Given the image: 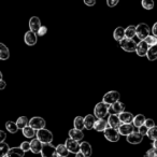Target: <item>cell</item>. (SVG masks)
<instances>
[{"mask_svg": "<svg viewBox=\"0 0 157 157\" xmlns=\"http://www.w3.org/2000/svg\"><path fill=\"white\" fill-rule=\"evenodd\" d=\"M118 117H120L122 124H130V123H132L133 117H135V116H133L130 112H125L124 111V112H122V113L118 114Z\"/></svg>", "mask_w": 157, "mask_h": 157, "instance_id": "d6986e66", "label": "cell"}, {"mask_svg": "<svg viewBox=\"0 0 157 157\" xmlns=\"http://www.w3.org/2000/svg\"><path fill=\"white\" fill-rule=\"evenodd\" d=\"M137 36V27L135 26H128L125 29V38L128 39H133V37Z\"/></svg>", "mask_w": 157, "mask_h": 157, "instance_id": "f1b7e54d", "label": "cell"}, {"mask_svg": "<svg viewBox=\"0 0 157 157\" xmlns=\"http://www.w3.org/2000/svg\"><path fill=\"white\" fill-rule=\"evenodd\" d=\"M21 148H22L23 151H24L25 153L26 152H28V151H30V142H23L22 144H21V146H20Z\"/></svg>", "mask_w": 157, "mask_h": 157, "instance_id": "ab89813d", "label": "cell"}, {"mask_svg": "<svg viewBox=\"0 0 157 157\" xmlns=\"http://www.w3.org/2000/svg\"><path fill=\"white\" fill-rule=\"evenodd\" d=\"M24 40H25V43H26L27 45L31 46V45H35V44L37 43L38 38H37L36 33H33L31 30H29V31H27V33H25Z\"/></svg>", "mask_w": 157, "mask_h": 157, "instance_id": "2e32d148", "label": "cell"}, {"mask_svg": "<svg viewBox=\"0 0 157 157\" xmlns=\"http://www.w3.org/2000/svg\"><path fill=\"white\" fill-rule=\"evenodd\" d=\"M95 115H92V114H88V115L85 116L84 118V124H85V128L87 130H90V129L94 128V125H95Z\"/></svg>", "mask_w": 157, "mask_h": 157, "instance_id": "603a6c76", "label": "cell"}, {"mask_svg": "<svg viewBox=\"0 0 157 157\" xmlns=\"http://www.w3.org/2000/svg\"><path fill=\"white\" fill-rule=\"evenodd\" d=\"M37 139L39 141H41L43 144L45 143H52L53 141V133L51 132L50 130L43 128L40 129V130L37 131Z\"/></svg>", "mask_w": 157, "mask_h": 157, "instance_id": "7a4b0ae2", "label": "cell"}, {"mask_svg": "<svg viewBox=\"0 0 157 157\" xmlns=\"http://www.w3.org/2000/svg\"><path fill=\"white\" fill-rule=\"evenodd\" d=\"M41 21H40L39 17L37 16H33V17L29 20V28L33 33H37L39 31V29L41 28Z\"/></svg>", "mask_w": 157, "mask_h": 157, "instance_id": "4fadbf2b", "label": "cell"}, {"mask_svg": "<svg viewBox=\"0 0 157 157\" xmlns=\"http://www.w3.org/2000/svg\"><path fill=\"white\" fill-rule=\"evenodd\" d=\"M10 57V51L3 43H0V59L7 60Z\"/></svg>", "mask_w": 157, "mask_h": 157, "instance_id": "484cf974", "label": "cell"}, {"mask_svg": "<svg viewBox=\"0 0 157 157\" xmlns=\"http://www.w3.org/2000/svg\"><path fill=\"white\" fill-rule=\"evenodd\" d=\"M16 125H17L18 129H24L25 127L29 126V121L28 118L26 117V116H21V117H18V120L16 121Z\"/></svg>", "mask_w": 157, "mask_h": 157, "instance_id": "4dcf8cb0", "label": "cell"}, {"mask_svg": "<svg viewBox=\"0 0 157 157\" xmlns=\"http://www.w3.org/2000/svg\"><path fill=\"white\" fill-rule=\"evenodd\" d=\"M152 33H153V36H155V37L157 38V23H155L154 26H153Z\"/></svg>", "mask_w": 157, "mask_h": 157, "instance_id": "bcb514c9", "label": "cell"}, {"mask_svg": "<svg viewBox=\"0 0 157 157\" xmlns=\"http://www.w3.org/2000/svg\"><path fill=\"white\" fill-rule=\"evenodd\" d=\"M75 157H85V156H84L81 152H78V153H76V154H75Z\"/></svg>", "mask_w": 157, "mask_h": 157, "instance_id": "c3c4849f", "label": "cell"}, {"mask_svg": "<svg viewBox=\"0 0 157 157\" xmlns=\"http://www.w3.org/2000/svg\"><path fill=\"white\" fill-rule=\"evenodd\" d=\"M108 127H109V125H108V121L103 120V118L97 120L96 122H95V125H94V129L97 131H105Z\"/></svg>", "mask_w": 157, "mask_h": 157, "instance_id": "44dd1931", "label": "cell"}, {"mask_svg": "<svg viewBox=\"0 0 157 157\" xmlns=\"http://www.w3.org/2000/svg\"><path fill=\"white\" fill-rule=\"evenodd\" d=\"M143 141V136L139 132H132L129 136H127V142L130 144H139Z\"/></svg>", "mask_w": 157, "mask_h": 157, "instance_id": "5bb4252c", "label": "cell"}, {"mask_svg": "<svg viewBox=\"0 0 157 157\" xmlns=\"http://www.w3.org/2000/svg\"><path fill=\"white\" fill-rule=\"evenodd\" d=\"M125 110V105L122 102H120V101H117V102L113 103V105H111L109 107V112L111 114H116V115H118L120 113H122V112H124Z\"/></svg>", "mask_w": 157, "mask_h": 157, "instance_id": "9a60e30c", "label": "cell"}, {"mask_svg": "<svg viewBox=\"0 0 157 157\" xmlns=\"http://www.w3.org/2000/svg\"><path fill=\"white\" fill-rule=\"evenodd\" d=\"M147 136L148 138H150L151 140H157V126H154L153 128H151V129H148V131H147Z\"/></svg>", "mask_w": 157, "mask_h": 157, "instance_id": "e575fe53", "label": "cell"}, {"mask_svg": "<svg viewBox=\"0 0 157 157\" xmlns=\"http://www.w3.org/2000/svg\"><path fill=\"white\" fill-rule=\"evenodd\" d=\"M56 151H57V154H58L59 156H63V157H67L70 153L69 151H68V148L66 147L65 144H59V145H57Z\"/></svg>", "mask_w": 157, "mask_h": 157, "instance_id": "1f68e13d", "label": "cell"}, {"mask_svg": "<svg viewBox=\"0 0 157 157\" xmlns=\"http://www.w3.org/2000/svg\"><path fill=\"white\" fill-rule=\"evenodd\" d=\"M65 145L70 153L76 154V153L80 152V143H78V141H75V140L71 139V138H68V139L66 140Z\"/></svg>", "mask_w": 157, "mask_h": 157, "instance_id": "9c48e42d", "label": "cell"}, {"mask_svg": "<svg viewBox=\"0 0 157 157\" xmlns=\"http://www.w3.org/2000/svg\"><path fill=\"white\" fill-rule=\"evenodd\" d=\"M1 80H2V73L0 72V81H1Z\"/></svg>", "mask_w": 157, "mask_h": 157, "instance_id": "f907efd6", "label": "cell"}, {"mask_svg": "<svg viewBox=\"0 0 157 157\" xmlns=\"http://www.w3.org/2000/svg\"><path fill=\"white\" fill-rule=\"evenodd\" d=\"M80 152L85 157H90L92 156V145L86 141L82 142L80 143Z\"/></svg>", "mask_w": 157, "mask_h": 157, "instance_id": "e0dca14e", "label": "cell"}, {"mask_svg": "<svg viewBox=\"0 0 157 157\" xmlns=\"http://www.w3.org/2000/svg\"><path fill=\"white\" fill-rule=\"evenodd\" d=\"M109 105L105 102H99L96 105L95 107V110H94V115L95 117H97L98 120L100 118H105V116L109 113Z\"/></svg>", "mask_w": 157, "mask_h": 157, "instance_id": "6da1fadb", "label": "cell"}, {"mask_svg": "<svg viewBox=\"0 0 157 157\" xmlns=\"http://www.w3.org/2000/svg\"><path fill=\"white\" fill-rule=\"evenodd\" d=\"M22 131H23V135H24L26 138H29V139H31V138H33L35 136H37V130H35L33 128H31L30 126L25 127Z\"/></svg>", "mask_w": 157, "mask_h": 157, "instance_id": "f546056e", "label": "cell"}, {"mask_svg": "<svg viewBox=\"0 0 157 157\" xmlns=\"http://www.w3.org/2000/svg\"><path fill=\"white\" fill-rule=\"evenodd\" d=\"M40 154H41L42 157H57L58 156L56 147H55L52 143L43 144V146H42V151H41Z\"/></svg>", "mask_w": 157, "mask_h": 157, "instance_id": "277c9868", "label": "cell"}, {"mask_svg": "<svg viewBox=\"0 0 157 157\" xmlns=\"http://www.w3.org/2000/svg\"><path fill=\"white\" fill-rule=\"evenodd\" d=\"M108 125H109V127L118 129L121 125H122V122H121L118 115H116V114H110L109 117H108Z\"/></svg>", "mask_w": 157, "mask_h": 157, "instance_id": "8fae6325", "label": "cell"}, {"mask_svg": "<svg viewBox=\"0 0 157 157\" xmlns=\"http://www.w3.org/2000/svg\"><path fill=\"white\" fill-rule=\"evenodd\" d=\"M153 147L157 150V140H154V141H153Z\"/></svg>", "mask_w": 157, "mask_h": 157, "instance_id": "681fc988", "label": "cell"}, {"mask_svg": "<svg viewBox=\"0 0 157 157\" xmlns=\"http://www.w3.org/2000/svg\"><path fill=\"white\" fill-rule=\"evenodd\" d=\"M145 116L143 115V114H138V115H136L135 117H133V126L137 127V128H140L141 126H143L144 123H145Z\"/></svg>", "mask_w": 157, "mask_h": 157, "instance_id": "cb8c5ba5", "label": "cell"}, {"mask_svg": "<svg viewBox=\"0 0 157 157\" xmlns=\"http://www.w3.org/2000/svg\"><path fill=\"white\" fill-rule=\"evenodd\" d=\"M6 138H7L6 132H5V131H2V130H0V143H1V142H5Z\"/></svg>", "mask_w": 157, "mask_h": 157, "instance_id": "f6af8a7d", "label": "cell"}, {"mask_svg": "<svg viewBox=\"0 0 157 157\" xmlns=\"http://www.w3.org/2000/svg\"><path fill=\"white\" fill-rule=\"evenodd\" d=\"M46 33H48V28H46L45 26H41V28L39 29V31H38L37 33H38L39 36H41V37H42V36H44Z\"/></svg>", "mask_w": 157, "mask_h": 157, "instance_id": "b9f144b4", "label": "cell"}, {"mask_svg": "<svg viewBox=\"0 0 157 157\" xmlns=\"http://www.w3.org/2000/svg\"><path fill=\"white\" fill-rule=\"evenodd\" d=\"M69 138L75 140V141H81L84 138V133L82 130L73 128V129H71V130H69Z\"/></svg>", "mask_w": 157, "mask_h": 157, "instance_id": "ffe728a7", "label": "cell"}, {"mask_svg": "<svg viewBox=\"0 0 157 157\" xmlns=\"http://www.w3.org/2000/svg\"><path fill=\"white\" fill-rule=\"evenodd\" d=\"M118 1H120V0H107V5L109 6V7L113 8V7H115V6L117 5Z\"/></svg>", "mask_w": 157, "mask_h": 157, "instance_id": "7bdbcfd3", "label": "cell"}, {"mask_svg": "<svg viewBox=\"0 0 157 157\" xmlns=\"http://www.w3.org/2000/svg\"><path fill=\"white\" fill-rule=\"evenodd\" d=\"M146 57H147L148 60L154 61L157 59V45L151 46L147 51V54H146Z\"/></svg>", "mask_w": 157, "mask_h": 157, "instance_id": "4316f807", "label": "cell"}, {"mask_svg": "<svg viewBox=\"0 0 157 157\" xmlns=\"http://www.w3.org/2000/svg\"><path fill=\"white\" fill-rule=\"evenodd\" d=\"M103 133H105V139L110 142H117L121 137L120 132H118V129L112 128V127H108V128L103 131Z\"/></svg>", "mask_w": 157, "mask_h": 157, "instance_id": "8992f818", "label": "cell"}, {"mask_svg": "<svg viewBox=\"0 0 157 157\" xmlns=\"http://www.w3.org/2000/svg\"><path fill=\"white\" fill-rule=\"evenodd\" d=\"M120 45H121V48L125 51V52L131 53V52H136L138 44L133 39H128V38H125V39H123L122 41L120 42Z\"/></svg>", "mask_w": 157, "mask_h": 157, "instance_id": "3957f363", "label": "cell"}, {"mask_svg": "<svg viewBox=\"0 0 157 157\" xmlns=\"http://www.w3.org/2000/svg\"><path fill=\"white\" fill-rule=\"evenodd\" d=\"M113 37L116 41L121 42L123 39H125V29L123 28V27H117V28L114 30Z\"/></svg>", "mask_w": 157, "mask_h": 157, "instance_id": "d4e9b609", "label": "cell"}, {"mask_svg": "<svg viewBox=\"0 0 157 157\" xmlns=\"http://www.w3.org/2000/svg\"><path fill=\"white\" fill-rule=\"evenodd\" d=\"M148 48H150V45H148V44L146 43V42L144 41V40H142V41H140L139 43H138L137 50H136V52H137L138 56L143 57V56H146Z\"/></svg>", "mask_w": 157, "mask_h": 157, "instance_id": "30bf717a", "label": "cell"}, {"mask_svg": "<svg viewBox=\"0 0 157 157\" xmlns=\"http://www.w3.org/2000/svg\"><path fill=\"white\" fill-rule=\"evenodd\" d=\"M73 125H74V128H75V129L83 130V129L85 128V124H84V117H82V116H76V117L74 118Z\"/></svg>", "mask_w": 157, "mask_h": 157, "instance_id": "83f0119b", "label": "cell"}, {"mask_svg": "<svg viewBox=\"0 0 157 157\" xmlns=\"http://www.w3.org/2000/svg\"><path fill=\"white\" fill-rule=\"evenodd\" d=\"M84 3L88 7H94L96 5V0H84Z\"/></svg>", "mask_w": 157, "mask_h": 157, "instance_id": "ee69618b", "label": "cell"}, {"mask_svg": "<svg viewBox=\"0 0 157 157\" xmlns=\"http://www.w3.org/2000/svg\"><path fill=\"white\" fill-rule=\"evenodd\" d=\"M6 128H7V130L9 131L10 133H16L18 130V127H17V125H16V123L11 122V121L6 123Z\"/></svg>", "mask_w": 157, "mask_h": 157, "instance_id": "d6a6232c", "label": "cell"}, {"mask_svg": "<svg viewBox=\"0 0 157 157\" xmlns=\"http://www.w3.org/2000/svg\"><path fill=\"white\" fill-rule=\"evenodd\" d=\"M120 97H121L120 93L116 92V90H111V92H108L107 94L103 96L102 102L111 105H113V103L120 101Z\"/></svg>", "mask_w": 157, "mask_h": 157, "instance_id": "5b68a950", "label": "cell"}, {"mask_svg": "<svg viewBox=\"0 0 157 157\" xmlns=\"http://www.w3.org/2000/svg\"><path fill=\"white\" fill-rule=\"evenodd\" d=\"M25 152L21 147H12L9 150L7 157H24Z\"/></svg>", "mask_w": 157, "mask_h": 157, "instance_id": "7402d4cb", "label": "cell"}, {"mask_svg": "<svg viewBox=\"0 0 157 157\" xmlns=\"http://www.w3.org/2000/svg\"><path fill=\"white\" fill-rule=\"evenodd\" d=\"M5 157H7V156H5Z\"/></svg>", "mask_w": 157, "mask_h": 157, "instance_id": "f5cc1de1", "label": "cell"}, {"mask_svg": "<svg viewBox=\"0 0 157 157\" xmlns=\"http://www.w3.org/2000/svg\"><path fill=\"white\" fill-rule=\"evenodd\" d=\"M144 157H157V150H156V148H154V147L150 148V150L145 153Z\"/></svg>", "mask_w": 157, "mask_h": 157, "instance_id": "74e56055", "label": "cell"}, {"mask_svg": "<svg viewBox=\"0 0 157 157\" xmlns=\"http://www.w3.org/2000/svg\"><path fill=\"white\" fill-rule=\"evenodd\" d=\"M147 131H148V128H146L145 125H143V126H141L139 128V131H138V132L141 133L142 136H145V135H147Z\"/></svg>", "mask_w": 157, "mask_h": 157, "instance_id": "60d3db41", "label": "cell"}, {"mask_svg": "<svg viewBox=\"0 0 157 157\" xmlns=\"http://www.w3.org/2000/svg\"><path fill=\"white\" fill-rule=\"evenodd\" d=\"M6 86H7V84H6V82L3 81V80H1V81H0V90H5Z\"/></svg>", "mask_w": 157, "mask_h": 157, "instance_id": "7dc6e473", "label": "cell"}, {"mask_svg": "<svg viewBox=\"0 0 157 157\" xmlns=\"http://www.w3.org/2000/svg\"><path fill=\"white\" fill-rule=\"evenodd\" d=\"M9 150H10L9 144L6 143V142H1V143H0V157L7 156Z\"/></svg>", "mask_w": 157, "mask_h": 157, "instance_id": "836d02e7", "label": "cell"}, {"mask_svg": "<svg viewBox=\"0 0 157 157\" xmlns=\"http://www.w3.org/2000/svg\"><path fill=\"white\" fill-rule=\"evenodd\" d=\"M141 5L145 10H152L154 8V0H142Z\"/></svg>", "mask_w": 157, "mask_h": 157, "instance_id": "d590c367", "label": "cell"}, {"mask_svg": "<svg viewBox=\"0 0 157 157\" xmlns=\"http://www.w3.org/2000/svg\"><path fill=\"white\" fill-rule=\"evenodd\" d=\"M150 27L145 24V23H141L137 26V37L140 39V41L145 40L150 36Z\"/></svg>", "mask_w": 157, "mask_h": 157, "instance_id": "52a82bcc", "label": "cell"}, {"mask_svg": "<svg viewBox=\"0 0 157 157\" xmlns=\"http://www.w3.org/2000/svg\"><path fill=\"white\" fill-rule=\"evenodd\" d=\"M42 146H43V143H42L41 141H39L38 139H33V141L30 142V151L33 154H39V153H41Z\"/></svg>", "mask_w": 157, "mask_h": 157, "instance_id": "ac0fdd59", "label": "cell"}, {"mask_svg": "<svg viewBox=\"0 0 157 157\" xmlns=\"http://www.w3.org/2000/svg\"><path fill=\"white\" fill-rule=\"evenodd\" d=\"M57 157H63V156H59V155H58V156H57Z\"/></svg>", "mask_w": 157, "mask_h": 157, "instance_id": "816d5d0a", "label": "cell"}, {"mask_svg": "<svg viewBox=\"0 0 157 157\" xmlns=\"http://www.w3.org/2000/svg\"><path fill=\"white\" fill-rule=\"evenodd\" d=\"M144 125H145L146 128L151 129V128H153V127L155 126V122H154V120H152V118H146Z\"/></svg>", "mask_w": 157, "mask_h": 157, "instance_id": "f35d334b", "label": "cell"}, {"mask_svg": "<svg viewBox=\"0 0 157 157\" xmlns=\"http://www.w3.org/2000/svg\"><path fill=\"white\" fill-rule=\"evenodd\" d=\"M45 125H46L45 121H44L42 117H39V116L33 117L30 121H29V126L37 131L40 130V129H43L44 127H45Z\"/></svg>", "mask_w": 157, "mask_h": 157, "instance_id": "ba28073f", "label": "cell"}, {"mask_svg": "<svg viewBox=\"0 0 157 157\" xmlns=\"http://www.w3.org/2000/svg\"><path fill=\"white\" fill-rule=\"evenodd\" d=\"M144 41L146 42V43L151 46H154V45H157V38L155 37V36H148L147 38H145V40Z\"/></svg>", "mask_w": 157, "mask_h": 157, "instance_id": "8d00e7d4", "label": "cell"}, {"mask_svg": "<svg viewBox=\"0 0 157 157\" xmlns=\"http://www.w3.org/2000/svg\"><path fill=\"white\" fill-rule=\"evenodd\" d=\"M118 132L121 136H129L130 133L135 132V126L131 124H122L118 128Z\"/></svg>", "mask_w": 157, "mask_h": 157, "instance_id": "7c38bea8", "label": "cell"}]
</instances>
